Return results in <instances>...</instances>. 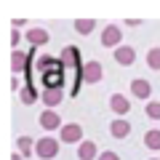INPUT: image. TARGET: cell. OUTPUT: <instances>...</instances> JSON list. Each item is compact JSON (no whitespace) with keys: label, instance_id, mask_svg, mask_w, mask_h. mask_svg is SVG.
I'll use <instances>...</instances> for the list:
<instances>
[{"label":"cell","instance_id":"cell-19","mask_svg":"<svg viewBox=\"0 0 160 160\" xmlns=\"http://www.w3.org/2000/svg\"><path fill=\"white\" fill-rule=\"evenodd\" d=\"M22 102L24 104H32L35 102V91H32V88H24V91H22Z\"/></svg>","mask_w":160,"mask_h":160},{"label":"cell","instance_id":"cell-10","mask_svg":"<svg viewBox=\"0 0 160 160\" xmlns=\"http://www.w3.org/2000/svg\"><path fill=\"white\" fill-rule=\"evenodd\" d=\"M78 158L80 160H93V158H96V144H93V142H83L78 147Z\"/></svg>","mask_w":160,"mask_h":160},{"label":"cell","instance_id":"cell-11","mask_svg":"<svg viewBox=\"0 0 160 160\" xmlns=\"http://www.w3.org/2000/svg\"><path fill=\"white\" fill-rule=\"evenodd\" d=\"M27 40L32 43V46H46V43H48V32H46V29H29Z\"/></svg>","mask_w":160,"mask_h":160},{"label":"cell","instance_id":"cell-16","mask_svg":"<svg viewBox=\"0 0 160 160\" xmlns=\"http://www.w3.org/2000/svg\"><path fill=\"white\" fill-rule=\"evenodd\" d=\"M144 112H147V118H152V120H160V102H149Z\"/></svg>","mask_w":160,"mask_h":160},{"label":"cell","instance_id":"cell-15","mask_svg":"<svg viewBox=\"0 0 160 160\" xmlns=\"http://www.w3.org/2000/svg\"><path fill=\"white\" fill-rule=\"evenodd\" d=\"M75 29H78L80 35H88L93 29V19H78V22H75Z\"/></svg>","mask_w":160,"mask_h":160},{"label":"cell","instance_id":"cell-3","mask_svg":"<svg viewBox=\"0 0 160 160\" xmlns=\"http://www.w3.org/2000/svg\"><path fill=\"white\" fill-rule=\"evenodd\" d=\"M120 38H123V32H120L115 24H109V27H104V32H102V46H118L120 48Z\"/></svg>","mask_w":160,"mask_h":160},{"label":"cell","instance_id":"cell-18","mask_svg":"<svg viewBox=\"0 0 160 160\" xmlns=\"http://www.w3.org/2000/svg\"><path fill=\"white\" fill-rule=\"evenodd\" d=\"M11 67H13V72H19V69L24 67V56L19 51H13V59H11Z\"/></svg>","mask_w":160,"mask_h":160},{"label":"cell","instance_id":"cell-8","mask_svg":"<svg viewBox=\"0 0 160 160\" xmlns=\"http://www.w3.org/2000/svg\"><path fill=\"white\" fill-rule=\"evenodd\" d=\"M131 93L139 99H149L152 96V86H149V80H133L131 83Z\"/></svg>","mask_w":160,"mask_h":160},{"label":"cell","instance_id":"cell-5","mask_svg":"<svg viewBox=\"0 0 160 160\" xmlns=\"http://www.w3.org/2000/svg\"><path fill=\"white\" fill-rule=\"evenodd\" d=\"M109 107H112L115 115H128V112H131V102H128L123 93H112V99H109Z\"/></svg>","mask_w":160,"mask_h":160},{"label":"cell","instance_id":"cell-6","mask_svg":"<svg viewBox=\"0 0 160 160\" xmlns=\"http://www.w3.org/2000/svg\"><path fill=\"white\" fill-rule=\"evenodd\" d=\"M115 62L123 64V67H131L133 62H136V53H133L131 46H120L118 51H115Z\"/></svg>","mask_w":160,"mask_h":160},{"label":"cell","instance_id":"cell-4","mask_svg":"<svg viewBox=\"0 0 160 160\" xmlns=\"http://www.w3.org/2000/svg\"><path fill=\"white\" fill-rule=\"evenodd\" d=\"M40 126L46 128V131H56V128H62V120H59V115L53 112V109H46V112H40Z\"/></svg>","mask_w":160,"mask_h":160},{"label":"cell","instance_id":"cell-14","mask_svg":"<svg viewBox=\"0 0 160 160\" xmlns=\"http://www.w3.org/2000/svg\"><path fill=\"white\" fill-rule=\"evenodd\" d=\"M147 67H149V69H160V48H149V53H147Z\"/></svg>","mask_w":160,"mask_h":160},{"label":"cell","instance_id":"cell-21","mask_svg":"<svg viewBox=\"0 0 160 160\" xmlns=\"http://www.w3.org/2000/svg\"><path fill=\"white\" fill-rule=\"evenodd\" d=\"M11 160H22V155H19V152H13V155H11Z\"/></svg>","mask_w":160,"mask_h":160},{"label":"cell","instance_id":"cell-12","mask_svg":"<svg viewBox=\"0 0 160 160\" xmlns=\"http://www.w3.org/2000/svg\"><path fill=\"white\" fill-rule=\"evenodd\" d=\"M43 102L51 104V107H56V104L62 102V91H59V88H46V91H43Z\"/></svg>","mask_w":160,"mask_h":160},{"label":"cell","instance_id":"cell-1","mask_svg":"<svg viewBox=\"0 0 160 160\" xmlns=\"http://www.w3.org/2000/svg\"><path fill=\"white\" fill-rule=\"evenodd\" d=\"M35 152H38L43 160H48V158H56V152H59V139H51V136H43V139H38V147H35Z\"/></svg>","mask_w":160,"mask_h":160},{"label":"cell","instance_id":"cell-9","mask_svg":"<svg viewBox=\"0 0 160 160\" xmlns=\"http://www.w3.org/2000/svg\"><path fill=\"white\" fill-rule=\"evenodd\" d=\"M109 131H112L115 139H123V136H128V133H131V123H128V120H123V118H118L112 126H109Z\"/></svg>","mask_w":160,"mask_h":160},{"label":"cell","instance_id":"cell-2","mask_svg":"<svg viewBox=\"0 0 160 160\" xmlns=\"http://www.w3.org/2000/svg\"><path fill=\"white\" fill-rule=\"evenodd\" d=\"M62 139L64 144H75V142H80L83 139V128L78 126V123H69V126H62Z\"/></svg>","mask_w":160,"mask_h":160},{"label":"cell","instance_id":"cell-13","mask_svg":"<svg viewBox=\"0 0 160 160\" xmlns=\"http://www.w3.org/2000/svg\"><path fill=\"white\" fill-rule=\"evenodd\" d=\"M144 144L149 149H160V131H147L144 133Z\"/></svg>","mask_w":160,"mask_h":160},{"label":"cell","instance_id":"cell-7","mask_svg":"<svg viewBox=\"0 0 160 160\" xmlns=\"http://www.w3.org/2000/svg\"><path fill=\"white\" fill-rule=\"evenodd\" d=\"M83 78H86V83H99V80H102V64L88 62L86 67H83Z\"/></svg>","mask_w":160,"mask_h":160},{"label":"cell","instance_id":"cell-17","mask_svg":"<svg viewBox=\"0 0 160 160\" xmlns=\"http://www.w3.org/2000/svg\"><path fill=\"white\" fill-rule=\"evenodd\" d=\"M19 149H22L24 158H27V155H32V139H29V136H22V139H19Z\"/></svg>","mask_w":160,"mask_h":160},{"label":"cell","instance_id":"cell-22","mask_svg":"<svg viewBox=\"0 0 160 160\" xmlns=\"http://www.w3.org/2000/svg\"><path fill=\"white\" fill-rule=\"evenodd\" d=\"M149 160H155V158H149Z\"/></svg>","mask_w":160,"mask_h":160},{"label":"cell","instance_id":"cell-20","mask_svg":"<svg viewBox=\"0 0 160 160\" xmlns=\"http://www.w3.org/2000/svg\"><path fill=\"white\" fill-rule=\"evenodd\" d=\"M99 160H120V158L115 152H102V155H99Z\"/></svg>","mask_w":160,"mask_h":160}]
</instances>
